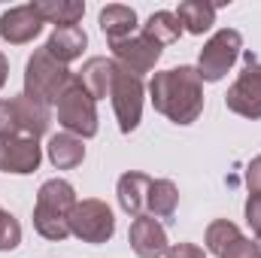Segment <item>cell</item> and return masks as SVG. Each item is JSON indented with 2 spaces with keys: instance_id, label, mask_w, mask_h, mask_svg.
<instances>
[{
  "instance_id": "cell-17",
  "label": "cell",
  "mask_w": 261,
  "mask_h": 258,
  "mask_svg": "<svg viewBox=\"0 0 261 258\" xmlns=\"http://www.w3.org/2000/svg\"><path fill=\"white\" fill-rule=\"evenodd\" d=\"M113 76H116V61H113V58H88V61L82 64V73H79L85 91H88L94 100L110 97Z\"/></svg>"
},
{
  "instance_id": "cell-15",
  "label": "cell",
  "mask_w": 261,
  "mask_h": 258,
  "mask_svg": "<svg viewBox=\"0 0 261 258\" xmlns=\"http://www.w3.org/2000/svg\"><path fill=\"white\" fill-rule=\"evenodd\" d=\"M149 189H152V176L140 173V170H130V173H122L119 176V186H116V194H119V207L140 219L146 216V207H149Z\"/></svg>"
},
{
  "instance_id": "cell-21",
  "label": "cell",
  "mask_w": 261,
  "mask_h": 258,
  "mask_svg": "<svg viewBox=\"0 0 261 258\" xmlns=\"http://www.w3.org/2000/svg\"><path fill=\"white\" fill-rule=\"evenodd\" d=\"M176 18H179L182 31H189V34H203V31H210L213 21H216V6L206 3V0H186V3H179Z\"/></svg>"
},
{
  "instance_id": "cell-27",
  "label": "cell",
  "mask_w": 261,
  "mask_h": 258,
  "mask_svg": "<svg viewBox=\"0 0 261 258\" xmlns=\"http://www.w3.org/2000/svg\"><path fill=\"white\" fill-rule=\"evenodd\" d=\"M0 137H18L15 134V116H12V104L0 100Z\"/></svg>"
},
{
  "instance_id": "cell-20",
  "label": "cell",
  "mask_w": 261,
  "mask_h": 258,
  "mask_svg": "<svg viewBox=\"0 0 261 258\" xmlns=\"http://www.w3.org/2000/svg\"><path fill=\"white\" fill-rule=\"evenodd\" d=\"M43 21L55 24V28H67V24H79V18L85 15V3L82 0H34Z\"/></svg>"
},
{
  "instance_id": "cell-4",
  "label": "cell",
  "mask_w": 261,
  "mask_h": 258,
  "mask_svg": "<svg viewBox=\"0 0 261 258\" xmlns=\"http://www.w3.org/2000/svg\"><path fill=\"white\" fill-rule=\"evenodd\" d=\"M58 125L79 140H88L97 134V100L85 91L79 76L70 79L64 94L58 97Z\"/></svg>"
},
{
  "instance_id": "cell-8",
  "label": "cell",
  "mask_w": 261,
  "mask_h": 258,
  "mask_svg": "<svg viewBox=\"0 0 261 258\" xmlns=\"http://www.w3.org/2000/svg\"><path fill=\"white\" fill-rule=\"evenodd\" d=\"M225 107L243 119H261V61L255 55H246L243 73L225 94Z\"/></svg>"
},
{
  "instance_id": "cell-2",
  "label": "cell",
  "mask_w": 261,
  "mask_h": 258,
  "mask_svg": "<svg viewBox=\"0 0 261 258\" xmlns=\"http://www.w3.org/2000/svg\"><path fill=\"white\" fill-rule=\"evenodd\" d=\"M76 189L67 179H49L40 186L34 203V228L46 240L70 237V213L76 207Z\"/></svg>"
},
{
  "instance_id": "cell-26",
  "label": "cell",
  "mask_w": 261,
  "mask_h": 258,
  "mask_svg": "<svg viewBox=\"0 0 261 258\" xmlns=\"http://www.w3.org/2000/svg\"><path fill=\"white\" fill-rule=\"evenodd\" d=\"M164 258H206V252L195 243H170Z\"/></svg>"
},
{
  "instance_id": "cell-13",
  "label": "cell",
  "mask_w": 261,
  "mask_h": 258,
  "mask_svg": "<svg viewBox=\"0 0 261 258\" xmlns=\"http://www.w3.org/2000/svg\"><path fill=\"white\" fill-rule=\"evenodd\" d=\"M9 104H12L15 134H18V137H34V140H40V137L49 131V125H52V113H49L46 104L28 97L24 91H21L18 97H9Z\"/></svg>"
},
{
  "instance_id": "cell-7",
  "label": "cell",
  "mask_w": 261,
  "mask_h": 258,
  "mask_svg": "<svg viewBox=\"0 0 261 258\" xmlns=\"http://www.w3.org/2000/svg\"><path fill=\"white\" fill-rule=\"evenodd\" d=\"M143 94H146L143 79L134 76L130 70L116 64V76H113L110 97H113V110H116V119H119V131H122V134H130V131L140 125V116H143Z\"/></svg>"
},
{
  "instance_id": "cell-23",
  "label": "cell",
  "mask_w": 261,
  "mask_h": 258,
  "mask_svg": "<svg viewBox=\"0 0 261 258\" xmlns=\"http://www.w3.org/2000/svg\"><path fill=\"white\" fill-rule=\"evenodd\" d=\"M143 34H146L149 40H155V43L164 49V46H170V43H176V40L182 37V24H179L176 12L161 9V12H152V15H149V21L143 24Z\"/></svg>"
},
{
  "instance_id": "cell-5",
  "label": "cell",
  "mask_w": 261,
  "mask_h": 258,
  "mask_svg": "<svg viewBox=\"0 0 261 258\" xmlns=\"http://www.w3.org/2000/svg\"><path fill=\"white\" fill-rule=\"evenodd\" d=\"M240 49H243L240 31H234V28L216 31L203 43L200 58H197V76H200V82H219L234 67V61L240 58Z\"/></svg>"
},
{
  "instance_id": "cell-19",
  "label": "cell",
  "mask_w": 261,
  "mask_h": 258,
  "mask_svg": "<svg viewBox=\"0 0 261 258\" xmlns=\"http://www.w3.org/2000/svg\"><path fill=\"white\" fill-rule=\"evenodd\" d=\"M46 152H49V161H52L58 170H73V167H79L82 158H85V146H82V140L73 137V134H67V131L64 134H55V137L49 140Z\"/></svg>"
},
{
  "instance_id": "cell-28",
  "label": "cell",
  "mask_w": 261,
  "mask_h": 258,
  "mask_svg": "<svg viewBox=\"0 0 261 258\" xmlns=\"http://www.w3.org/2000/svg\"><path fill=\"white\" fill-rule=\"evenodd\" d=\"M246 186H249V194H261V155L252 158L246 167Z\"/></svg>"
},
{
  "instance_id": "cell-9",
  "label": "cell",
  "mask_w": 261,
  "mask_h": 258,
  "mask_svg": "<svg viewBox=\"0 0 261 258\" xmlns=\"http://www.w3.org/2000/svg\"><path fill=\"white\" fill-rule=\"evenodd\" d=\"M206 249L216 258H261V246L240 234V228L228 219H216L206 228Z\"/></svg>"
},
{
  "instance_id": "cell-25",
  "label": "cell",
  "mask_w": 261,
  "mask_h": 258,
  "mask_svg": "<svg viewBox=\"0 0 261 258\" xmlns=\"http://www.w3.org/2000/svg\"><path fill=\"white\" fill-rule=\"evenodd\" d=\"M246 222L255 234V243L261 246V194H249L246 200Z\"/></svg>"
},
{
  "instance_id": "cell-10",
  "label": "cell",
  "mask_w": 261,
  "mask_h": 258,
  "mask_svg": "<svg viewBox=\"0 0 261 258\" xmlns=\"http://www.w3.org/2000/svg\"><path fill=\"white\" fill-rule=\"evenodd\" d=\"M110 49H113V61L119 67H125V70H130L134 76L149 73L161 58V46L155 40H149L143 31L130 34V37L119 40V43H110Z\"/></svg>"
},
{
  "instance_id": "cell-29",
  "label": "cell",
  "mask_w": 261,
  "mask_h": 258,
  "mask_svg": "<svg viewBox=\"0 0 261 258\" xmlns=\"http://www.w3.org/2000/svg\"><path fill=\"white\" fill-rule=\"evenodd\" d=\"M6 76H9V64H6V58H3V52H0V88L6 85Z\"/></svg>"
},
{
  "instance_id": "cell-16",
  "label": "cell",
  "mask_w": 261,
  "mask_h": 258,
  "mask_svg": "<svg viewBox=\"0 0 261 258\" xmlns=\"http://www.w3.org/2000/svg\"><path fill=\"white\" fill-rule=\"evenodd\" d=\"M88 46V37H85V31L79 28V24H67V28H55L52 31V37H49V43H46V52L55 58V61H61V64H70V61H76V58H82V49Z\"/></svg>"
},
{
  "instance_id": "cell-22",
  "label": "cell",
  "mask_w": 261,
  "mask_h": 258,
  "mask_svg": "<svg viewBox=\"0 0 261 258\" xmlns=\"http://www.w3.org/2000/svg\"><path fill=\"white\" fill-rule=\"evenodd\" d=\"M176 203H179V189L170 179H152L146 216H152V219H170L176 213Z\"/></svg>"
},
{
  "instance_id": "cell-3",
  "label": "cell",
  "mask_w": 261,
  "mask_h": 258,
  "mask_svg": "<svg viewBox=\"0 0 261 258\" xmlns=\"http://www.w3.org/2000/svg\"><path fill=\"white\" fill-rule=\"evenodd\" d=\"M73 73L67 70L61 61H55L46 46L37 49L31 58H28V67H24V94L40 100V104H58V97L64 94V88L70 85Z\"/></svg>"
},
{
  "instance_id": "cell-1",
  "label": "cell",
  "mask_w": 261,
  "mask_h": 258,
  "mask_svg": "<svg viewBox=\"0 0 261 258\" xmlns=\"http://www.w3.org/2000/svg\"><path fill=\"white\" fill-rule=\"evenodd\" d=\"M149 94L155 110L173 125H192L203 113V82L197 76V67L182 64L155 73L149 82Z\"/></svg>"
},
{
  "instance_id": "cell-18",
  "label": "cell",
  "mask_w": 261,
  "mask_h": 258,
  "mask_svg": "<svg viewBox=\"0 0 261 258\" xmlns=\"http://www.w3.org/2000/svg\"><path fill=\"white\" fill-rule=\"evenodd\" d=\"M137 28V12L130 6H122V3H110L100 9V31L107 34L110 43H119L134 34Z\"/></svg>"
},
{
  "instance_id": "cell-11",
  "label": "cell",
  "mask_w": 261,
  "mask_h": 258,
  "mask_svg": "<svg viewBox=\"0 0 261 258\" xmlns=\"http://www.w3.org/2000/svg\"><path fill=\"white\" fill-rule=\"evenodd\" d=\"M43 149L34 137H0V170L28 176L40 167Z\"/></svg>"
},
{
  "instance_id": "cell-12",
  "label": "cell",
  "mask_w": 261,
  "mask_h": 258,
  "mask_svg": "<svg viewBox=\"0 0 261 258\" xmlns=\"http://www.w3.org/2000/svg\"><path fill=\"white\" fill-rule=\"evenodd\" d=\"M43 15L37 9V3H24V6H12L0 15V37L9 46H24L31 43L40 31H43Z\"/></svg>"
},
{
  "instance_id": "cell-6",
  "label": "cell",
  "mask_w": 261,
  "mask_h": 258,
  "mask_svg": "<svg viewBox=\"0 0 261 258\" xmlns=\"http://www.w3.org/2000/svg\"><path fill=\"white\" fill-rule=\"evenodd\" d=\"M70 234L79 237L82 243H107L116 234L113 210L97 197L79 200L73 207V213H70Z\"/></svg>"
},
{
  "instance_id": "cell-24",
  "label": "cell",
  "mask_w": 261,
  "mask_h": 258,
  "mask_svg": "<svg viewBox=\"0 0 261 258\" xmlns=\"http://www.w3.org/2000/svg\"><path fill=\"white\" fill-rule=\"evenodd\" d=\"M18 243H21V225L12 213L0 207V252H12L18 249Z\"/></svg>"
},
{
  "instance_id": "cell-14",
  "label": "cell",
  "mask_w": 261,
  "mask_h": 258,
  "mask_svg": "<svg viewBox=\"0 0 261 258\" xmlns=\"http://www.w3.org/2000/svg\"><path fill=\"white\" fill-rule=\"evenodd\" d=\"M128 243L140 258H161L167 252V246H170L164 225L158 219H152V216H140V219L130 222Z\"/></svg>"
}]
</instances>
